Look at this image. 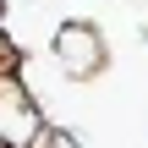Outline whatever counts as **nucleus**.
Returning <instances> with one entry per match:
<instances>
[{"label":"nucleus","mask_w":148,"mask_h":148,"mask_svg":"<svg viewBox=\"0 0 148 148\" xmlns=\"http://www.w3.org/2000/svg\"><path fill=\"white\" fill-rule=\"evenodd\" d=\"M55 49H60V60H66L77 77H88V71L99 66V44H93V33H88V27H66V33L55 38Z\"/></svg>","instance_id":"obj_1"},{"label":"nucleus","mask_w":148,"mask_h":148,"mask_svg":"<svg viewBox=\"0 0 148 148\" xmlns=\"http://www.w3.org/2000/svg\"><path fill=\"white\" fill-rule=\"evenodd\" d=\"M11 66H16V49H11V38H5V33H0V77H5V71H11Z\"/></svg>","instance_id":"obj_2"}]
</instances>
